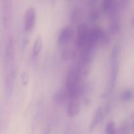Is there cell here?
Masks as SVG:
<instances>
[{"instance_id":"cell-1","label":"cell","mask_w":134,"mask_h":134,"mask_svg":"<svg viewBox=\"0 0 134 134\" xmlns=\"http://www.w3.org/2000/svg\"><path fill=\"white\" fill-rule=\"evenodd\" d=\"M103 34V31L99 27H95L92 29L91 31L88 32L87 40L86 44L85 45V48L87 49H94V47L97 44L98 41L100 40L102 34Z\"/></svg>"},{"instance_id":"cell-2","label":"cell","mask_w":134,"mask_h":134,"mask_svg":"<svg viewBox=\"0 0 134 134\" xmlns=\"http://www.w3.org/2000/svg\"><path fill=\"white\" fill-rule=\"evenodd\" d=\"M36 20V12L32 7L27 9L24 16V30L29 32L34 29Z\"/></svg>"},{"instance_id":"cell-3","label":"cell","mask_w":134,"mask_h":134,"mask_svg":"<svg viewBox=\"0 0 134 134\" xmlns=\"http://www.w3.org/2000/svg\"><path fill=\"white\" fill-rule=\"evenodd\" d=\"M3 4V24L5 28L10 25L12 17L11 0H2Z\"/></svg>"},{"instance_id":"cell-4","label":"cell","mask_w":134,"mask_h":134,"mask_svg":"<svg viewBox=\"0 0 134 134\" xmlns=\"http://www.w3.org/2000/svg\"><path fill=\"white\" fill-rule=\"evenodd\" d=\"M88 29L86 24H82L79 26L77 34V44L80 48L85 47L88 35Z\"/></svg>"},{"instance_id":"cell-5","label":"cell","mask_w":134,"mask_h":134,"mask_svg":"<svg viewBox=\"0 0 134 134\" xmlns=\"http://www.w3.org/2000/svg\"><path fill=\"white\" fill-rule=\"evenodd\" d=\"M80 102L79 98H69L68 113L70 117H75L80 112Z\"/></svg>"},{"instance_id":"cell-6","label":"cell","mask_w":134,"mask_h":134,"mask_svg":"<svg viewBox=\"0 0 134 134\" xmlns=\"http://www.w3.org/2000/svg\"><path fill=\"white\" fill-rule=\"evenodd\" d=\"M103 117H104V114L103 110L102 108H98L94 114L92 121L90 125V128H89L90 132H92L96 129V128L102 122V120H103Z\"/></svg>"},{"instance_id":"cell-7","label":"cell","mask_w":134,"mask_h":134,"mask_svg":"<svg viewBox=\"0 0 134 134\" xmlns=\"http://www.w3.org/2000/svg\"><path fill=\"white\" fill-rule=\"evenodd\" d=\"M15 77L16 71L15 70H13L7 75V76L6 77V80H5V87H6V92L8 96H10L12 94V92H13Z\"/></svg>"},{"instance_id":"cell-8","label":"cell","mask_w":134,"mask_h":134,"mask_svg":"<svg viewBox=\"0 0 134 134\" xmlns=\"http://www.w3.org/2000/svg\"><path fill=\"white\" fill-rule=\"evenodd\" d=\"M14 55V43L12 37H8L5 47V56L8 62H10L13 59Z\"/></svg>"},{"instance_id":"cell-9","label":"cell","mask_w":134,"mask_h":134,"mask_svg":"<svg viewBox=\"0 0 134 134\" xmlns=\"http://www.w3.org/2000/svg\"><path fill=\"white\" fill-rule=\"evenodd\" d=\"M71 30L69 27H65L63 28L60 31L58 38V43L59 45L65 44L70 39Z\"/></svg>"},{"instance_id":"cell-10","label":"cell","mask_w":134,"mask_h":134,"mask_svg":"<svg viewBox=\"0 0 134 134\" xmlns=\"http://www.w3.org/2000/svg\"><path fill=\"white\" fill-rule=\"evenodd\" d=\"M119 72V57H111V84H115Z\"/></svg>"},{"instance_id":"cell-11","label":"cell","mask_w":134,"mask_h":134,"mask_svg":"<svg viewBox=\"0 0 134 134\" xmlns=\"http://www.w3.org/2000/svg\"><path fill=\"white\" fill-rule=\"evenodd\" d=\"M43 38H42L41 35H38L37 36L36 39H35L34 47H33V56H37L40 53V52L42 50V48H43Z\"/></svg>"},{"instance_id":"cell-12","label":"cell","mask_w":134,"mask_h":134,"mask_svg":"<svg viewBox=\"0 0 134 134\" xmlns=\"http://www.w3.org/2000/svg\"><path fill=\"white\" fill-rule=\"evenodd\" d=\"M115 0H102L101 9L102 13H109L112 8Z\"/></svg>"},{"instance_id":"cell-13","label":"cell","mask_w":134,"mask_h":134,"mask_svg":"<svg viewBox=\"0 0 134 134\" xmlns=\"http://www.w3.org/2000/svg\"><path fill=\"white\" fill-rule=\"evenodd\" d=\"M120 27V21L118 17L114 16L111 21L110 29H111V32L112 34H115L118 32Z\"/></svg>"},{"instance_id":"cell-14","label":"cell","mask_w":134,"mask_h":134,"mask_svg":"<svg viewBox=\"0 0 134 134\" xmlns=\"http://www.w3.org/2000/svg\"><path fill=\"white\" fill-rule=\"evenodd\" d=\"M133 93L132 89H126L122 92L121 94V98L124 102H130L133 99Z\"/></svg>"},{"instance_id":"cell-15","label":"cell","mask_w":134,"mask_h":134,"mask_svg":"<svg viewBox=\"0 0 134 134\" xmlns=\"http://www.w3.org/2000/svg\"><path fill=\"white\" fill-rule=\"evenodd\" d=\"M52 99H53L54 103L60 104V103H63V102L65 99V94L63 92H58L54 94L53 96H52Z\"/></svg>"},{"instance_id":"cell-16","label":"cell","mask_w":134,"mask_h":134,"mask_svg":"<svg viewBox=\"0 0 134 134\" xmlns=\"http://www.w3.org/2000/svg\"><path fill=\"white\" fill-rule=\"evenodd\" d=\"M129 133L130 126L128 125V124L125 123L120 128H118V129L116 128L113 134H129Z\"/></svg>"},{"instance_id":"cell-17","label":"cell","mask_w":134,"mask_h":134,"mask_svg":"<svg viewBox=\"0 0 134 134\" xmlns=\"http://www.w3.org/2000/svg\"><path fill=\"white\" fill-rule=\"evenodd\" d=\"M115 130H116V128H115V124L114 122L111 121L107 123L105 128L106 134H113Z\"/></svg>"},{"instance_id":"cell-18","label":"cell","mask_w":134,"mask_h":134,"mask_svg":"<svg viewBox=\"0 0 134 134\" xmlns=\"http://www.w3.org/2000/svg\"><path fill=\"white\" fill-rule=\"evenodd\" d=\"M99 18V13L98 10H93L90 14V21L92 23L96 22Z\"/></svg>"},{"instance_id":"cell-19","label":"cell","mask_w":134,"mask_h":134,"mask_svg":"<svg viewBox=\"0 0 134 134\" xmlns=\"http://www.w3.org/2000/svg\"><path fill=\"white\" fill-rule=\"evenodd\" d=\"M29 80H30V76H29L28 73L26 71L23 72L21 75V81H22L23 85L26 86L28 84Z\"/></svg>"},{"instance_id":"cell-20","label":"cell","mask_w":134,"mask_h":134,"mask_svg":"<svg viewBox=\"0 0 134 134\" xmlns=\"http://www.w3.org/2000/svg\"><path fill=\"white\" fill-rule=\"evenodd\" d=\"M80 16V13L77 9H75L72 13V20L74 21L75 22H77L79 19V17Z\"/></svg>"},{"instance_id":"cell-21","label":"cell","mask_w":134,"mask_h":134,"mask_svg":"<svg viewBox=\"0 0 134 134\" xmlns=\"http://www.w3.org/2000/svg\"><path fill=\"white\" fill-rule=\"evenodd\" d=\"M118 2H119V8L124 9V8L126 7L127 5H128L129 0H118Z\"/></svg>"},{"instance_id":"cell-22","label":"cell","mask_w":134,"mask_h":134,"mask_svg":"<svg viewBox=\"0 0 134 134\" xmlns=\"http://www.w3.org/2000/svg\"><path fill=\"white\" fill-rule=\"evenodd\" d=\"M69 57H70V53H69V51H64L62 53L63 59L67 60L69 58Z\"/></svg>"},{"instance_id":"cell-23","label":"cell","mask_w":134,"mask_h":134,"mask_svg":"<svg viewBox=\"0 0 134 134\" xmlns=\"http://www.w3.org/2000/svg\"><path fill=\"white\" fill-rule=\"evenodd\" d=\"M97 1H98V0H89V1H90V5H95V4L96 3Z\"/></svg>"},{"instance_id":"cell-24","label":"cell","mask_w":134,"mask_h":134,"mask_svg":"<svg viewBox=\"0 0 134 134\" xmlns=\"http://www.w3.org/2000/svg\"><path fill=\"white\" fill-rule=\"evenodd\" d=\"M44 134H50V133H49V132H44Z\"/></svg>"},{"instance_id":"cell-25","label":"cell","mask_w":134,"mask_h":134,"mask_svg":"<svg viewBox=\"0 0 134 134\" xmlns=\"http://www.w3.org/2000/svg\"><path fill=\"white\" fill-rule=\"evenodd\" d=\"M51 1H52V3H54L56 1V0H51Z\"/></svg>"}]
</instances>
